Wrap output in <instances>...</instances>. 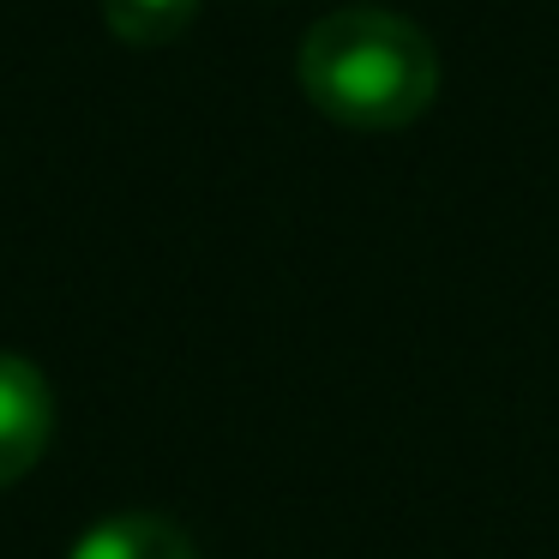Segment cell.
Listing matches in <instances>:
<instances>
[{
  "instance_id": "obj_2",
  "label": "cell",
  "mask_w": 559,
  "mask_h": 559,
  "mask_svg": "<svg viewBox=\"0 0 559 559\" xmlns=\"http://www.w3.org/2000/svg\"><path fill=\"white\" fill-rule=\"evenodd\" d=\"M55 433V391L37 361L0 349V487L25 481Z\"/></svg>"
},
{
  "instance_id": "obj_1",
  "label": "cell",
  "mask_w": 559,
  "mask_h": 559,
  "mask_svg": "<svg viewBox=\"0 0 559 559\" xmlns=\"http://www.w3.org/2000/svg\"><path fill=\"white\" fill-rule=\"evenodd\" d=\"M301 97L349 133H397L439 97V49L409 13L337 7L301 37Z\"/></svg>"
},
{
  "instance_id": "obj_4",
  "label": "cell",
  "mask_w": 559,
  "mask_h": 559,
  "mask_svg": "<svg viewBox=\"0 0 559 559\" xmlns=\"http://www.w3.org/2000/svg\"><path fill=\"white\" fill-rule=\"evenodd\" d=\"M199 19V0H103V25L127 49H163Z\"/></svg>"
},
{
  "instance_id": "obj_3",
  "label": "cell",
  "mask_w": 559,
  "mask_h": 559,
  "mask_svg": "<svg viewBox=\"0 0 559 559\" xmlns=\"http://www.w3.org/2000/svg\"><path fill=\"white\" fill-rule=\"evenodd\" d=\"M67 559H199L193 535L157 511H115L97 530H85Z\"/></svg>"
}]
</instances>
